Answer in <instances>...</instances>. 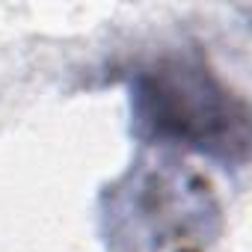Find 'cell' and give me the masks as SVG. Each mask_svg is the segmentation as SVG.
<instances>
[{
	"mask_svg": "<svg viewBox=\"0 0 252 252\" xmlns=\"http://www.w3.org/2000/svg\"><path fill=\"white\" fill-rule=\"evenodd\" d=\"M122 80L137 143L184 149L222 169L249 163V104L217 74L202 48H166L125 68Z\"/></svg>",
	"mask_w": 252,
	"mask_h": 252,
	"instance_id": "1",
	"label": "cell"
},
{
	"mask_svg": "<svg viewBox=\"0 0 252 252\" xmlns=\"http://www.w3.org/2000/svg\"><path fill=\"white\" fill-rule=\"evenodd\" d=\"M101 234L110 252H196L220 234L211 184L178 163L143 158L101 193Z\"/></svg>",
	"mask_w": 252,
	"mask_h": 252,
	"instance_id": "2",
	"label": "cell"
}]
</instances>
